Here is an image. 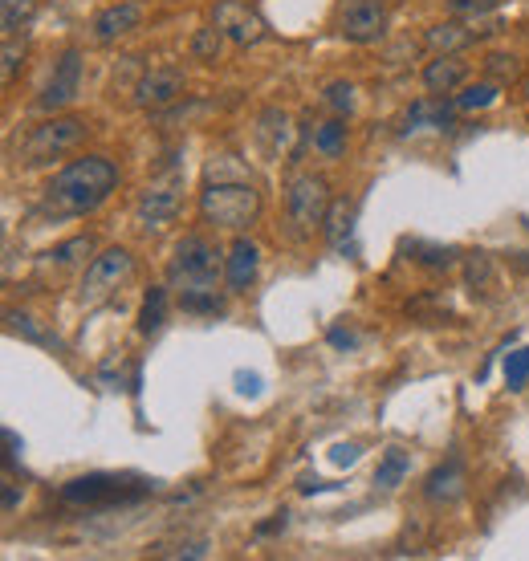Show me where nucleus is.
Segmentation results:
<instances>
[{"label":"nucleus","mask_w":529,"mask_h":561,"mask_svg":"<svg viewBox=\"0 0 529 561\" xmlns=\"http://www.w3.org/2000/svg\"><path fill=\"white\" fill-rule=\"evenodd\" d=\"M220 253L200 232L184 236L171 257V285L180 293L184 314H220Z\"/></svg>","instance_id":"obj_1"},{"label":"nucleus","mask_w":529,"mask_h":561,"mask_svg":"<svg viewBox=\"0 0 529 561\" xmlns=\"http://www.w3.org/2000/svg\"><path fill=\"white\" fill-rule=\"evenodd\" d=\"M114 187H119V167L102 155H86L53 175V183L45 187V204L62 216H86L110 200Z\"/></svg>","instance_id":"obj_2"},{"label":"nucleus","mask_w":529,"mask_h":561,"mask_svg":"<svg viewBox=\"0 0 529 561\" xmlns=\"http://www.w3.org/2000/svg\"><path fill=\"white\" fill-rule=\"evenodd\" d=\"M200 216L212 228L245 232L261 216V192L253 179H208L200 192Z\"/></svg>","instance_id":"obj_3"},{"label":"nucleus","mask_w":529,"mask_h":561,"mask_svg":"<svg viewBox=\"0 0 529 561\" xmlns=\"http://www.w3.org/2000/svg\"><path fill=\"white\" fill-rule=\"evenodd\" d=\"M151 492L147 480L139 476H110V472H94V476H78L62 484V505H82V509H102V505H135Z\"/></svg>","instance_id":"obj_4"},{"label":"nucleus","mask_w":529,"mask_h":561,"mask_svg":"<svg viewBox=\"0 0 529 561\" xmlns=\"http://www.w3.org/2000/svg\"><path fill=\"white\" fill-rule=\"evenodd\" d=\"M86 118H78V114H53V118H45L41 127H33L29 135H25V143H21V163L25 167H41V163H49V159H62L66 151H74L82 139H86Z\"/></svg>","instance_id":"obj_5"},{"label":"nucleus","mask_w":529,"mask_h":561,"mask_svg":"<svg viewBox=\"0 0 529 561\" xmlns=\"http://www.w3.org/2000/svg\"><path fill=\"white\" fill-rule=\"evenodd\" d=\"M330 183L314 171H302L285 183V208H289V224L298 232H314L326 224L330 216Z\"/></svg>","instance_id":"obj_6"},{"label":"nucleus","mask_w":529,"mask_h":561,"mask_svg":"<svg viewBox=\"0 0 529 561\" xmlns=\"http://www.w3.org/2000/svg\"><path fill=\"white\" fill-rule=\"evenodd\" d=\"M212 25L232 41V45H257L269 37L265 17L249 5V0H216L212 9Z\"/></svg>","instance_id":"obj_7"},{"label":"nucleus","mask_w":529,"mask_h":561,"mask_svg":"<svg viewBox=\"0 0 529 561\" xmlns=\"http://www.w3.org/2000/svg\"><path fill=\"white\" fill-rule=\"evenodd\" d=\"M338 33L355 45H371L387 33V9L379 0H342L338 5V17H334Z\"/></svg>","instance_id":"obj_8"},{"label":"nucleus","mask_w":529,"mask_h":561,"mask_svg":"<svg viewBox=\"0 0 529 561\" xmlns=\"http://www.w3.org/2000/svg\"><path fill=\"white\" fill-rule=\"evenodd\" d=\"M135 273V257L127 248H106L102 257H94L86 265V277H82V301H98L106 293H114L127 277Z\"/></svg>","instance_id":"obj_9"},{"label":"nucleus","mask_w":529,"mask_h":561,"mask_svg":"<svg viewBox=\"0 0 529 561\" xmlns=\"http://www.w3.org/2000/svg\"><path fill=\"white\" fill-rule=\"evenodd\" d=\"M78 90H82V53L78 49H66L62 57H57V66H53V74H49L37 106L45 114H57V110H66L78 98Z\"/></svg>","instance_id":"obj_10"},{"label":"nucleus","mask_w":529,"mask_h":561,"mask_svg":"<svg viewBox=\"0 0 529 561\" xmlns=\"http://www.w3.org/2000/svg\"><path fill=\"white\" fill-rule=\"evenodd\" d=\"M184 208V179L180 175H167V179H155L147 192L139 196V220L147 228H163L180 216Z\"/></svg>","instance_id":"obj_11"},{"label":"nucleus","mask_w":529,"mask_h":561,"mask_svg":"<svg viewBox=\"0 0 529 561\" xmlns=\"http://www.w3.org/2000/svg\"><path fill=\"white\" fill-rule=\"evenodd\" d=\"M180 94H184V74L175 70V66L151 70V74H143L139 86H135V102H139L143 110H167Z\"/></svg>","instance_id":"obj_12"},{"label":"nucleus","mask_w":529,"mask_h":561,"mask_svg":"<svg viewBox=\"0 0 529 561\" xmlns=\"http://www.w3.org/2000/svg\"><path fill=\"white\" fill-rule=\"evenodd\" d=\"M257 269H261V248L249 240V236H237L224 257V281L232 293H249L253 281H257Z\"/></svg>","instance_id":"obj_13"},{"label":"nucleus","mask_w":529,"mask_h":561,"mask_svg":"<svg viewBox=\"0 0 529 561\" xmlns=\"http://www.w3.org/2000/svg\"><path fill=\"white\" fill-rule=\"evenodd\" d=\"M464 492H468V472H464L460 460H448V464L432 468V476L424 484V496L432 505H456Z\"/></svg>","instance_id":"obj_14"},{"label":"nucleus","mask_w":529,"mask_h":561,"mask_svg":"<svg viewBox=\"0 0 529 561\" xmlns=\"http://www.w3.org/2000/svg\"><path fill=\"white\" fill-rule=\"evenodd\" d=\"M139 21H143V9L135 5V0H123V5H110V9H102L98 17H94V41H119V37H127V33H135L139 29Z\"/></svg>","instance_id":"obj_15"},{"label":"nucleus","mask_w":529,"mask_h":561,"mask_svg":"<svg viewBox=\"0 0 529 561\" xmlns=\"http://www.w3.org/2000/svg\"><path fill=\"white\" fill-rule=\"evenodd\" d=\"M468 82V61H460V53H436V61L424 66V86L432 94H452Z\"/></svg>","instance_id":"obj_16"},{"label":"nucleus","mask_w":529,"mask_h":561,"mask_svg":"<svg viewBox=\"0 0 529 561\" xmlns=\"http://www.w3.org/2000/svg\"><path fill=\"white\" fill-rule=\"evenodd\" d=\"M322 232H326V240H330L334 253L355 257V204L334 200V204H330V216H326V224H322Z\"/></svg>","instance_id":"obj_17"},{"label":"nucleus","mask_w":529,"mask_h":561,"mask_svg":"<svg viewBox=\"0 0 529 561\" xmlns=\"http://www.w3.org/2000/svg\"><path fill=\"white\" fill-rule=\"evenodd\" d=\"M456 102H432V98H424V102H416L407 114H403V131H420V127H440V131H448L452 122H456Z\"/></svg>","instance_id":"obj_18"},{"label":"nucleus","mask_w":529,"mask_h":561,"mask_svg":"<svg viewBox=\"0 0 529 561\" xmlns=\"http://www.w3.org/2000/svg\"><path fill=\"white\" fill-rule=\"evenodd\" d=\"M473 41H477L473 25H460V21H444V25H432V29L424 33V45H428L432 53H464Z\"/></svg>","instance_id":"obj_19"},{"label":"nucleus","mask_w":529,"mask_h":561,"mask_svg":"<svg viewBox=\"0 0 529 561\" xmlns=\"http://www.w3.org/2000/svg\"><path fill=\"white\" fill-rule=\"evenodd\" d=\"M346 118L338 114V118H326V122H318V127H314V151H322L326 159H338L342 151H346Z\"/></svg>","instance_id":"obj_20"},{"label":"nucleus","mask_w":529,"mask_h":561,"mask_svg":"<svg viewBox=\"0 0 529 561\" xmlns=\"http://www.w3.org/2000/svg\"><path fill=\"white\" fill-rule=\"evenodd\" d=\"M163 322H167V289L155 285V289H147V297L139 305V334L151 338V334L163 330Z\"/></svg>","instance_id":"obj_21"},{"label":"nucleus","mask_w":529,"mask_h":561,"mask_svg":"<svg viewBox=\"0 0 529 561\" xmlns=\"http://www.w3.org/2000/svg\"><path fill=\"white\" fill-rule=\"evenodd\" d=\"M407 472H411V456L403 448H387L383 460H379V468H375V484L379 488H399L407 480Z\"/></svg>","instance_id":"obj_22"},{"label":"nucleus","mask_w":529,"mask_h":561,"mask_svg":"<svg viewBox=\"0 0 529 561\" xmlns=\"http://www.w3.org/2000/svg\"><path fill=\"white\" fill-rule=\"evenodd\" d=\"M497 98H501V82H493V78H489V82H473V86H464V90L456 94V106L473 114V110H489Z\"/></svg>","instance_id":"obj_23"},{"label":"nucleus","mask_w":529,"mask_h":561,"mask_svg":"<svg viewBox=\"0 0 529 561\" xmlns=\"http://www.w3.org/2000/svg\"><path fill=\"white\" fill-rule=\"evenodd\" d=\"M37 13V0H5V9H0V29L5 37H17Z\"/></svg>","instance_id":"obj_24"},{"label":"nucleus","mask_w":529,"mask_h":561,"mask_svg":"<svg viewBox=\"0 0 529 561\" xmlns=\"http://www.w3.org/2000/svg\"><path fill=\"white\" fill-rule=\"evenodd\" d=\"M464 281H468V289H493V281H497V273H493V261L485 257V253H473V257H468V265H464Z\"/></svg>","instance_id":"obj_25"},{"label":"nucleus","mask_w":529,"mask_h":561,"mask_svg":"<svg viewBox=\"0 0 529 561\" xmlns=\"http://www.w3.org/2000/svg\"><path fill=\"white\" fill-rule=\"evenodd\" d=\"M525 379H529V346L505 354V383H509V391H521Z\"/></svg>","instance_id":"obj_26"},{"label":"nucleus","mask_w":529,"mask_h":561,"mask_svg":"<svg viewBox=\"0 0 529 561\" xmlns=\"http://www.w3.org/2000/svg\"><path fill=\"white\" fill-rule=\"evenodd\" d=\"M485 74L493 82H513V78H521V66H517L513 53H489L485 57Z\"/></svg>","instance_id":"obj_27"},{"label":"nucleus","mask_w":529,"mask_h":561,"mask_svg":"<svg viewBox=\"0 0 529 561\" xmlns=\"http://www.w3.org/2000/svg\"><path fill=\"white\" fill-rule=\"evenodd\" d=\"M224 41H228V37H224L216 25H212V29H200V33L192 37V57H200V61H216Z\"/></svg>","instance_id":"obj_28"},{"label":"nucleus","mask_w":529,"mask_h":561,"mask_svg":"<svg viewBox=\"0 0 529 561\" xmlns=\"http://www.w3.org/2000/svg\"><path fill=\"white\" fill-rule=\"evenodd\" d=\"M326 106L346 118L350 110H355V86H350V82H330L326 86Z\"/></svg>","instance_id":"obj_29"},{"label":"nucleus","mask_w":529,"mask_h":561,"mask_svg":"<svg viewBox=\"0 0 529 561\" xmlns=\"http://www.w3.org/2000/svg\"><path fill=\"white\" fill-rule=\"evenodd\" d=\"M411 248L424 253L420 265H428V269H452L456 265V248H440V244H411Z\"/></svg>","instance_id":"obj_30"},{"label":"nucleus","mask_w":529,"mask_h":561,"mask_svg":"<svg viewBox=\"0 0 529 561\" xmlns=\"http://www.w3.org/2000/svg\"><path fill=\"white\" fill-rule=\"evenodd\" d=\"M90 253H94V240H90V236H74V240H66L62 248H53L49 257H53L57 265H70V261H78V257H90Z\"/></svg>","instance_id":"obj_31"},{"label":"nucleus","mask_w":529,"mask_h":561,"mask_svg":"<svg viewBox=\"0 0 529 561\" xmlns=\"http://www.w3.org/2000/svg\"><path fill=\"white\" fill-rule=\"evenodd\" d=\"M497 5L501 0H448V9H452V17H489V13H497Z\"/></svg>","instance_id":"obj_32"},{"label":"nucleus","mask_w":529,"mask_h":561,"mask_svg":"<svg viewBox=\"0 0 529 561\" xmlns=\"http://www.w3.org/2000/svg\"><path fill=\"white\" fill-rule=\"evenodd\" d=\"M9 330H13V334H25L29 342H45V346H57V342H53V338H49L45 330H37V322H33L29 314H17V309L9 314Z\"/></svg>","instance_id":"obj_33"},{"label":"nucleus","mask_w":529,"mask_h":561,"mask_svg":"<svg viewBox=\"0 0 529 561\" xmlns=\"http://www.w3.org/2000/svg\"><path fill=\"white\" fill-rule=\"evenodd\" d=\"M21 66H25V41L5 37V82H13Z\"/></svg>","instance_id":"obj_34"},{"label":"nucleus","mask_w":529,"mask_h":561,"mask_svg":"<svg viewBox=\"0 0 529 561\" xmlns=\"http://www.w3.org/2000/svg\"><path fill=\"white\" fill-rule=\"evenodd\" d=\"M237 383H241V395H261V379H257V374H237Z\"/></svg>","instance_id":"obj_35"},{"label":"nucleus","mask_w":529,"mask_h":561,"mask_svg":"<svg viewBox=\"0 0 529 561\" xmlns=\"http://www.w3.org/2000/svg\"><path fill=\"white\" fill-rule=\"evenodd\" d=\"M330 342H334V346H355V342H359V334H355V330L334 326V330H330Z\"/></svg>","instance_id":"obj_36"},{"label":"nucleus","mask_w":529,"mask_h":561,"mask_svg":"<svg viewBox=\"0 0 529 561\" xmlns=\"http://www.w3.org/2000/svg\"><path fill=\"white\" fill-rule=\"evenodd\" d=\"M359 460V448L346 444V448H334V464H355Z\"/></svg>","instance_id":"obj_37"},{"label":"nucleus","mask_w":529,"mask_h":561,"mask_svg":"<svg viewBox=\"0 0 529 561\" xmlns=\"http://www.w3.org/2000/svg\"><path fill=\"white\" fill-rule=\"evenodd\" d=\"M285 525H289V521H285V513H281V517H277V521H269V525H261V529H257V533H277V529H285Z\"/></svg>","instance_id":"obj_38"},{"label":"nucleus","mask_w":529,"mask_h":561,"mask_svg":"<svg viewBox=\"0 0 529 561\" xmlns=\"http://www.w3.org/2000/svg\"><path fill=\"white\" fill-rule=\"evenodd\" d=\"M5 509H17V488L5 484Z\"/></svg>","instance_id":"obj_39"},{"label":"nucleus","mask_w":529,"mask_h":561,"mask_svg":"<svg viewBox=\"0 0 529 561\" xmlns=\"http://www.w3.org/2000/svg\"><path fill=\"white\" fill-rule=\"evenodd\" d=\"M525 98H529V78H525Z\"/></svg>","instance_id":"obj_40"}]
</instances>
